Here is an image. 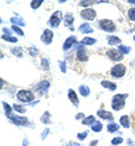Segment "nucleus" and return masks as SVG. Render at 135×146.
<instances>
[{"instance_id": "412c9836", "label": "nucleus", "mask_w": 135, "mask_h": 146, "mask_svg": "<svg viewBox=\"0 0 135 146\" xmlns=\"http://www.w3.org/2000/svg\"><path fill=\"white\" fill-rule=\"evenodd\" d=\"M96 123V118L94 116H88L82 120V125H92Z\"/></svg>"}, {"instance_id": "7ed1b4c3", "label": "nucleus", "mask_w": 135, "mask_h": 146, "mask_svg": "<svg viewBox=\"0 0 135 146\" xmlns=\"http://www.w3.org/2000/svg\"><path fill=\"white\" fill-rule=\"evenodd\" d=\"M99 26H100V28H101L102 31L109 32V33L115 32V29H116L115 24H114L112 20H109V19H102V20H100V21H99Z\"/></svg>"}, {"instance_id": "8fccbe9b", "label": "nucleus", "mask_w": 135, "mask_h": 146, "mask_svg": "<svg viewBox=\"0 0 135 146\" xmlns=\"http://www.w3.org/2000/svg\"><path fill=\"white\" fill-rule=\"evenodd\" d=\"M127 143H128V144H130V145H132V144H133V142H132V141H131V139H130V141H127Z\"/></svg>"}, {"instance_id": "c85d7f7f", "label": "nucleus", "mask_w": 135, "mask_h": 146, "mask_svg": "<svg viewBox=\"0 0 135 146\" xmlns=\"http://www.w3.org/2000/svg\"><path fill=\"white\" fill-rule=\"evenodd\" d=\"M2 106H3V109H5V113H6V116L11 115V107H10V106H9L7 102L2 101Z\"/></svg>"}, {"instance_id": "49530a36", "label": "nucleus", "mask_w": 135, "mask_h": 146, "mask_svg": "<svg viewBox=\"0 0 135 146\" xmlns=\"http://www.w3.org/2000/svg\"><path fill=\"white\" fill-rule=\"evenodd\" d=\"M98 144V141H92L91 143H90V146H96Z\"/></svg>"}, {"instance_id": "79ce46f5", "label": "nucleus", "mask_w": 135, "mask_h": 146, "mask_svg": "<svg viewBox=\"0 0 135 146\" xmlns=\"http://www.w3.org/2000/svg\"><path fill=\"white\" fill-rule=\"evenodd\" d=\"M2 31H3V33H6V35H7V36H10V35H11L10 29H8V28H3Z\"/></svg>"}, {"instance_id": "5701e85b", "label": "nucleus", "mask_w": 135, "mask_h": 146, "mask_svg": "<svg viewBox=\"0 0 135 146\" xmlns=\"http://www.w3.org/2000/svg\"><path fill=\"white\" fill-rule=\"evenodd\" d=\"M97 42V39L95 38H91V37H86L81 40V44L82 45H94L95 43Z\"/></svg>"}, {"instance_id": "2eb2a0df", "label": "nucleus", "mask_w": 135, "mask_h": 146, "mask_svg": "<svg viewBox=\"0 0 135 146\" xmlns=\"http://www.w3.org/2000/svg\"><path fill=\"white\" fill-rule=\"evenodd\" d=\"M79 31H80L81 33H83V34H90V33L94 32V29L90 27V25H89L88 23H83L82 25H80Z\"/></svg>"}, {"instance_id": "72a5a7b5", "label": "nucleus", "mask_w": 135, "mask_h": 146, "mask_svg": "<svg viewBox=\"0 0 135 146\" xmlns=\"http://www.w3.org/2000/svg\"><path fill=\"white\" fill-rule=\"evenodd\" d=\"M95 1H90V0H87V1H80L79 2V6H82V7H88V6H91L94 5Z\"/></svg>"}, {"instance_id": "a211bd4d", "label": "nucleus", "mask_w": 135, "mask_h": 146, "mask_svg": "<svg viewBox=\"0 0 135 146\" xmlns=\"http://www.w3.org/2000/svg\"><path fill=\"white\" fill-rule=\"evenodd\" d=\"M101 86H102L104 88L109 89L110 91H115L116 89H117V86H116L114 82H110V81H102V82H101Z\"/></svg>"}, {"instance_id": "a878e982", "label": "nucleus", "mask_w": 135, "mask_h": 146, "mask_svg": "<svg viewBox=\"0 0 135 146\" xmlns=\"http://www.w3.org/2000/svg\"><path fill=\"white\" fill-rule=\"evenodd\" d=\"M91 129H92V131H95V133H99V131L102 129V124H101L100 121H97L96 120V123L91 125Z\"/></svg>"}, {"instance_id": "20e7f679", "label": "nucleus", "mask_w": 135, "mask_h": 146, "mask_svg": "<svg viewBox=\"0 0 135 146\" xmlns=\"http://www.w3.org/2000/svg\"><path fill=\"white\" fill-rule=\"evenodd\" d=\"M125 73H126V68H125V65H123V64H117V65H115V66L110 70L112 76H114L116 79L124 76Z\"/></svg>"}, {"instance_id": "473e14b6", "label": "nucleus", "mask_w": 135, "mask_h": 146, "mask_svg": "<svg viewBox=\"0 0 135 146\" xmlns=\"http://www.w3.org/2000/svg\"><path fill=\"white\" fill-rule=\"evenodd\" d=\"M123 143V138L122 137H115L112 139V145H119Z\"/></svg>"}, {"instance_id": "dca6fc26", "label": "nucleus", "mask_w": 135, "mask_h": 146, "mask_svg": "<svg viewBox=\"0 0 135 146\" xmlns=\"http://www.w3.org/2000/svg\"><path fill=\"white\" fill-rule=\"evenodd\" d=\"M119 123H120V125H122L123 127H125V128L131 127V120H130V117H128L127 115L122 116V117L119 118Z\"/></svg>"}, {"instance_id": "aec40b11", "label": "nucleus", "mask_w": 135, "mask_h": 146, "mask_svg": "<svg viewBox=\"0 0 135 146\" xmlns=\"http://www.w3.org/2000/svg\"><path fill=\"white\" fill-rule=\"evenodd\" d=\"M79 92L81 93V96L88 97L89 93H90V89H89V87H87V86H80V87H79Z\"/></svg>"}, {"instance_id": "c9c22d12", "label": "nucleus", "mask_w": 135, "mask_h": 146, "mask_svg": "<svg viewBox=\"0 0 135 146\" xmlns=\"http://www.w3.org/2000/svg\"><path fill=\"white\" fill-rule=\"evenodd\" d=\"M128 17H130L131 20L135 21V8H131L128 10Z\"/></svg>"}, {"instance_id": "603ef678", "label": "nucleus", "mask_w": 135, "mask_h": 146, "mask_svg": "<svg viewBox=\"0 0 135 146\" xmlns=\"http://www.w3.org/2000/svg\"><path fill=\"white\" fill-rule=\"evenodd\" d=\"M134 29H135V27H134Z\"/></svg>"}, {"instance_id": "f8f14e48", "label": "nucleus", "mask_w": 135, "mask_h": 146, "mask_svg": "<svg viewBox=\"0 0 135 146\" xmlns=\"http://www.w3.org/2000/svg\"><path fill=\"white\" fill-rule=\"evenodd\" d=\"M97 115H98L101 119H104V120H114V116H113V113L109 112V111L100 109V110H98Z\"/></svg>"}, {"instance_id": "bb28decb", "label": "nucleus", "mask_w": 135, "mask_h": 146, "mask_svg": "<svg viewBox=\"0 0 135 146\" xmlns=\"http://www.w3.org/2000/svg\"><path fill=\"white\" fill-rule=\"evenodd\" d=\"M118 51L122 53L123 55H125V54H128L130 53V51H131V48L128 47V46H125V45H119L118 46Z\"/></svg>"}, {"instance_id": "9d476101", "label": "nucleus", "mask_w": 135, "mask_h": 146, "mask_svg": "<svg viewBox=\"0 0 135 146\" xmlns=\"http://www.w3.org/2000/svg\"><path fill=\"white\" fill-rule=\"evenodd\" d=\"M77 58L80 62H86L88 60V55L86 53V50L82 45H79L77 50Z\"/></svg>"}, {"instance_id": "6e6552de", "label": "nucleus", "mask_w": 135, "mask_h": 146, "mask_svg": "<svg viewBox=\"0 0 135 146\" xmlns=\"http://www.w3.org/2000/svg\"><path fill=\"white\" fill-rule=\"evenodd\" d=\"M107 56H108L110 60L115 61V62H119V61H122V60L124 58V57H123V54H122L118 50H115V48H112V50L107 51Z\"/></svg>"}, {"instance_id": "c03bdc74", "label": "nucleus", "mask_w": 135, "mask_h": 146, "mask_svg": "<svg viewBox=\"0 0 135 146\" xmlns=\"http://www.w3.org/2000/svg\"><path fill=\"white\" fill-rule=\"evenodd\" d=\"M42 61H43V63H44V68H45V69L47 70V69H49V64H47V61H46L45 58H43Z\"/></svg>"}, {"instance_id": "1a4fd4ad", "label": "nucleus", "mask_w": 135, "mask_h": 146, "mask_svg": "<svg viewBox=\"0 0 135 146\" xmlns=\"http://www.w3.org/2000/svg\"><path fill=\"white\" fill-rule=\"evenodd\" d=\"M52 38H53V32L50 29H45L43 35L41 36V40L45 44V45H50L52 43Z\"/></svg>"}, {"instance_id": "a18cd8bd", "label": "nucleus", "mask_w": 135, "mask_h": 146, "mask_svg": "<svg viewBox=\"0 0 135 146\" xmlns=\"http://www.w3.org/2000/svg\"><path fill=\"white\" fill-rule=\"evenodd\" d=\"M23 146H28V139H27V138H24V142H23Z\"/></svg>"}, {"instance_id": "f3484780", "label": "nucleus", "mask_w": 135, "mask_h": 146, "mask_svg": "<svg viewBox=\"0 0 135 146\" xmlns=\"http://www.w3.org/2000/svg\"><path fill=\"white\" fill-rule=\"evenodd\" d=\"M73 21H74L73 16H72L71 14H68V15L65 16V18H64V25H65L67 27H70L71 31H73V28H72V24H73Z\"/></svg>"}, {"instance_id": "39448f33", "label": "nucleus", "mask_w": 135, "mask_h": 146, "mask_svg": "<svg viewBox=\"0 0 135 146\" xmlns=\"http://www.w3.org/2000/svg\"><path fill=\"white\" fill-rule=\"evenodd\" d=\"M10 120H11V123H14V124H16V125H19V126H29V121H28V119L27 118H25V117H20V116H16V115H9V116H7Z\"/></svg>"}, {"instance_id": "f03ea898", "label": "nucleus", "mask_w": 135, "mask_h": 146, "mask_svg": "<svg viewBox=\"0 0 135 146\" xmlns=\"http://www.w3.org/2000/svg\"><path fill=\"white\" fill-rule=\"evenodd\" d=\"M34 98H35L34 93L29 90H20L17 93V99L21 102H29L34 100Z\"/></svg>"}, {"instance_id": "4c0bfd02", "label": "nucleus", "mask_w": 135, "mask_h": 146, "mask_svg": "<svg viewBox=\"0 0 135 146\" xmlns=\"http://www.w3.org/2000/svg\"><path fill=\"white\" fill-rule=\"evenodd\" d=\"M87 136H88V131H83V133H79L77 137L80 139V141H83V139H84Z\"/></svg>"}, {"instance_id": "3c124183", "label": "nucleus", "mask_w": 135, "mask_h": 146, "mask_svg": "<svg viewBox=\"0 0 135 146\" xmlns=\"http://www.w3.org/2000/svg\"><path fill=\"white\" fill-rule=\"evenodd\" d=\"M133 39H134V40H135V35H134V37H133Z\"/></svg>"}, {"instance_id": "4be33fe9", "label": "nucleus", "mask_w": 135, "mask_h": 146, "mask_svg": "<svg viewBox=\"0 0 135 146\" xmlns=\"http://www.w3.org/2000/svg\"><path fill=\"white\" fill-rule=\"evenodd\" d=\"M10 21L13 23V25H15V26H25V21H24V19L19 18V17H13V18L10 19Z\"/></svg>"}, {"instance_id": "b1692460", "label": "nucleus", "mask_w": 135, "mask_h": 146, "mask_svg": "<svg viewBox=\"0 0 135 146\" xmlns=\"http://www.w3.org/2000/svg\"><path fill=\"white\" fill-rule=\"evenodd\" d=\"M50 118H51V115H50V112L49 111H45L44 112V115L41 117V121L43 123V124H50Z\"/></svg>"}, {"instance_id": "0eeeda50", "label": "nucleus", "mask_w": 135, "mask_h": 146, "mask_svg": "<svg viewBox=\"0 0 135 146\" xmlns=\"http://www.w3.org/2000/svg\"><path fill=\"white\" fill-rule=\"evenodd\" d=\"M80 16L83 19H86V20H94V19L96 18L97 14L94 9L87 8V9H83V10L80 13Z\"/></svg>"}, {"instance_id": "6ab92c4d", "label": "nucleus", "mask_w": 135, "mask_h": 146, "mask_svg": "<svg viewBox=\"0 0 135 146\" xmlns=\"http://www.w3.org/2000/svg\"><path fill=\"white\" fill-rule=\"evenodd\" d=\"M107 39L109 45H120V42H122L117 36H108Z\"/></svg>"}, {"instance_id": "09e8293b", "label": "nucleus", "mask_w": 135, "mask_h": 146, "mask_svg": "<svg viewBox=\"0 0 135 146\" xmlns=\"http://www.w3.org/2000/svg\"><path fill=\"white\" fill-rule=\"evenodd\" d=\"M128 3H131V5H134V6H135V0H130V1H128Z\"/></svg>"}, {"instance_id": "393cba45", "label": "nucleus", "mask_w": 135, "mask_h": 146, "mask_svg": "<svg viewBox=\"0 0 135 146\" xmlns=\"http://www.w3.org/2000/svg\"><path fill=\"white\" fill-rule=\"evenodd\" d=\"M118 128H119V126H118L117 124H115L114 121L107 125V130H108V133H115V131L118 130Z\"/></svg>"}, {"instance_id": "f257e3e1", "label": "nucleus", "mask_w": 135, "mask_h": 146, "mask_svg": "<svg viewBox=\"0 0 135 146\" xmlns=\"http://www.w3.org/2000/svg\"><path fill=\"white\" fill-rule=\"evenodd\" d=\"M128 97V94H115L112 99V108L114 110H120L125 107V99Z\"/></svg>"}, {"instance_id": "9b49d317", "label": "nucleus", "mask_w": 135, "mask_h": 146, "mask_svg": "<svg viewBox=\"0 0 135 146\" xmlns=\"http://www.w3.org/2000/svg\"><path fill=\"white\" fill-rule=\"evenodd\" d=\"M77 43V37L76 36H70L68 37L67 39H65V42H64V44H63V51H69L71 47H72V45H74Z\"/></svg>"}, {"instance_id": "a19ab883", "label": "nucleus", "mask_w": 135, "mask_h": 146, "mask_svg": "<svg viewBox=\"0 0 135 146\" xmlns=\"http://www.w3.org/2000/svg\"><path fill=\"white\" fill-rule=\"evenodd\" d=\"M29 54H31V55H36V54H37V51L35 50V47H32V48L29 50Z\"/></svg>"}, {"instance_id": "cd10ccee", "label": "nucleus", "mask_w": 135, "mask_h": 146, "mask_svg": "<svg viewBox=\"0 0 135 146\" xmlns=\"http://www.w3.org/2000/svg\"><path fill=\"white\" fill-rule=\"evenodd\" d=\"M42 3H43V0H33L31 1V7L33 9H37L39 7H41Z\"/></svg>"}, {"instance_id": "2f4dec72", "label": "nucleus", "mask_w": 135, "mask_h": 146, "mask_svg": "<svg viewBox=\"0 0 135 146\" xmlns=\"http://www.w3.org/2000/svg\"><path fill=\"white\" fill-rule=\"evenodd\" d=\"M1 38L3 39V40H7V42H10V43H17V38L16 37H11V36H7V35H2Z\"/></svg>"}, {"instance_id": "de8ad7c7", "label": "nucleus", "mask_w": 135, "mask_h": 146, "mask_svg": "<svg viewBox=\"0 0 135 146\" xmlns=\"http://www.w3.org/2000/svg\"><path fill=\"white\" fill-rule=\"evenodd\" d=\"M67 146H80L78 143H70V144H68Z\"/></svg>"}, {"instance_id": "f704fd0d", "label": "nucleus", "mask_w": 135, "mask_h": 146, "mask_svg": "<svg viewBox=\"0 0 135 146\" xmlns=\"http://www.w3.org/2000/svg\"><path fill=\"white\" fill-rule=\"evenodd\" d=\"M11 29L15 32V33H17L18 35H20V36H24V32L20 29L18 26H15V25H13V27H11Z\"/></svg>"}, {"instance_id": "4468645a", "label": "nucleus", "mask_w": 135, "mask_h": 146, "mask_svg": "<svg viewBox=\"0 0 135 146\" xmlns=\"http://www.w3.org/2000/svg\"><path fill=\"white\" fill-rule=\"evenodd\" d=\"M68 97H69L70 101L73 104V106L78 107V105H79V99H78L77 93L73 91L72 89H69V91H68Z\"/></svg>"}, {"instance_id": "e433bc0d", "label": "nucleus", "mask_w": 135, "mask_h": 146, "mask_svg": "<svg viewBox=\"0 0 135 146\" xmlns=\"http://www.w3.org/2000/svg\"><path fill=\"white\" fill-rule=\"evenodd\" d=\"M49 134H50V129H49V128H45V129H44V131L41 134V139H42V141H44Z\"/></svg>"}, {"instance_id": "ddd939ff", "label": "nucleus", "mask_w": 135, "mask_h": 146, "mask_svg": "<svg viewBox=\"0 0 135 146\" xmlns=\"http://www.w3.org/2000/svg\"><path fill=\"white\" fill-rule=\"evenodd\" d=\"M49 88H50V82L44 80V81H41L39 83V86H37V91L39 92V94H44V93L47 92Z\"/></svg>"}, {"instance_id": "58836bf2", "label": "nucleus", "mask_w": 135, "mask_h": 146, "mask_svg": "<svg viewBox=\"0 0 135 146\" xmlns=\"http://www.w3.org/2000/svg\"><path fill=\"white\" fill-rule=\"evenodd\" d=\"M59 64H60L61 71H62L63 73L67 72V68H65V62H64V61H60V62H59Z\"/></svg>"}, {"instance_id": "7c9ffc66", "label": "nucleus", "mask_w": 135, "mask_h": 146, "mask_svg": "<svg viewBox=\"0 0 135 146\" xmlns=\"http://www.w3.org/2000/svg\"><path fill=\"white\" fill-rule=\"evenodd\" d=\"M13 108H14L15 111H17L18 113H25L26 112V108L23 107V106H19V105H14Z\"/></svg>"}, {"instance_id": "ea45409f", "label": "nucleus", "mask_w": 135, "mask_h": 146, "mask_svg": "<svg viewBox=\"0 0 135 146\" xmlns=\"http://www.w3.org/2000/svg\"><path fill=\"white\" fill-rule=\"evenodd\" d=\"M132 127H133V131L135 133V110L132 113Z\"/></svg>"}, {"instance_id": "423d86ee", "label": "nucleus", "mask_w": 135, "mask_h": 146, "mask_svg": "<svg viewBox=\"0 0 135 146\" xmlns=\"http://www.w3.org/2000/svg\"><path fill=\"white\" fill-rule=\"evenodd\" d=\"M61 20H62V13H61V11H55V13L51 16V18L47 21V24H49L51 27L57 28L59 25H60Z\"/></svg>"}, {"instance_id": "c756f323", "label": "nucleus", "mask_w": 135, "mask_h": 146, "mask_svg": "<svg viewBox=\"0 0 135 146\" xmlns=\"http://www.w3.org/2000/svg\"><path fill=\"white\" fill-rule=\"evenodd\" d=\"M11 53L14 55H16L17 57H21L23 56V51H21L20 47H14V48H11Z\"/></svg>"}, {"instance_id": "37998d69", "label": "nucleus", "mask_w": 135, "mask_h": 146, "mask_svg": "<svg viewBox=\"0 0 135 146\" xmlns=\"http://www.w3.org/2000/svg\"><path fill=\"white\" fill-rule=\"evenodd\" d=\"M82 118L84 119V115H83V113H78V115H76V119H77V120L82 119Z\"/></svg>"}]
</instances>
